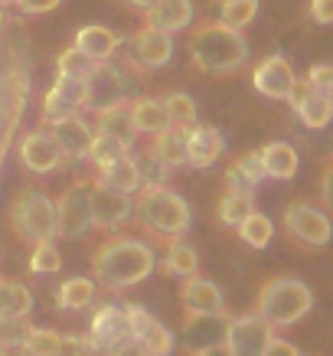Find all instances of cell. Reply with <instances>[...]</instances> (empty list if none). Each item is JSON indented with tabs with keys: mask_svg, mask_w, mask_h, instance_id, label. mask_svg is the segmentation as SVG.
Here are the masks:
<instances>
[{
	"mask_svg": "<svg viewBox=\"0 0 333 356\" xmlns=\"http://www.w3.org/2000/svg\"><path fill=\"white\" fill-rule=\"evenodd\" d=\"M157 265L154 259V248L140 238H128V236H115L101 242L92 255V271L95 281L101 288L121 291V288H134L147 278Z\"/></svg>",
	"mask_w": 333,
	"mask_h": 356,
	"instance_id": "6da1fadb",
	"label": "cell"
},
{
	"mask_svg": "<svg viewBox=\"0 0 333 356\" xmlns=\"http://www.w3.org/2000/svg\"><path fill=\"white\" fill-rule=\"evenodd\" d=\"M190 59L209 76H229L248 63V43L242 30L226 23H200L190 36Z\"/></svg>",
	"mask_w": 333,
	"mask_h": 356,
	"instance_id": "7a4b0ae2",
	"label": "cell"
},
{
	"mask_svg": "<svg viewBox=\"0 0 333 356\" xmlns=\"http://www.w3.org/2000/svg\"><path fill=\"white\" fill-rule=\"evenodd\" d=\"M134 213H138L140 226L147 229V232L163 236V238H180L190 229V222H193L190 203L180 193H173L167 184L140 186L138 200H134Z\"/></svg>",
	"mask_w": 333,
	"mask_h": 356,
	"instance_id": "3957f363",
	"label": "cell"
},
{
	"mask_svg": "<svg viewBox=\"0 0 333 356\" xmlns=\"http://www.w3.org/2000/svg\"><path fill=\"white\" fill-rule=\"evenodd\" d=\"M314 307V291L298 278H271L258 294V314L271 327L298 324Z\"/></svg>",
	"mask_w": 333,
	"mask_h": 356,
	"instance_id": "277c9868",
	"label": "cell"
},
{
	"mask_svg": "<svg viewBox=\"0 0 333 356\" xmlns=\"http://www.w3.org/2000/svg\"><path fill=\"white\" fill-rule=\"evenodd\" d=\"M138 88H134V79L128 76V69L118 63H92V69L86 72V111H105L115 108L121 102H131Z\"/></svg>",
	"mask_w": 333,
	"mask_h": 356,
	"instance_id": "5b68a950",
	"label": "cell"
},
{
	"mask_svg": "<svg viewBox=\"0 0 333 356\" xmlns=\"http://www.w3.org/2000/svg\"><path fill=\"white\" fill-rule=\"evenodd\" d=\"M13 232L30 242H49L56 238V200L43 190H23L10 206Z\"/></svg>",
	"mask_w": 333,
	"mask_h": 356,
	"instance_id": "8992f818",
	"label": "cell"
},
{
	"mask_svg": "<svg viewBox=\"0 0 333 356\" xmlns=\"http://www.w3.org/2000/svg\"><path fill=\"white\" fill-rule=\"evenodd\" d=\"M92 184L79 180L63 193L56 203V236L59 238H82L92 229V203H88Z\"/></svg>",
	"mask_w": 333,
	"mask_h": 356,
	"instance_id": "52a82bcc",
	"label": "cell"
},
{
	"mask_svg": "<svg viewBox=\"0 0 333 356\" xmlns=\"http://www.w3.org/2000/svg\"><path fill=\"white\" fill-rule=\"evenodd\" d=\"M284 229L291 238H298L307 248H323L333 238V226L327 213H320L311 203H291L284 209Z\"/></svg>",
	"mask_w": 333,
	"mask_h": 356,
	"instance_id": "ba28073f",
	"label": "cell"
},
{
	"mask_svg": "<svg viewBox=\"0 0 333 356\" xmlns=\"http://www.w3.org/2000/svg\"><path fill=\"white\" fill-rule=\"evenodd\" d=\"M284 102H291V108H294V115L301 118L304 128L320 131V128H327V124L333 121V98H330V92L314 88L307 79H294V86H291V92H288Z\"/></svg>",
	"mask_w": 333,
	"mask_h": 356,
	"instance_id": "9c48e42d",
	"label": "cell"
},
{
	"mask_svg": "<svg viewBox=\"0 0 333 356\" xmlns=\"http://www.w3.org/2000/svg\"><path fill=\"white\" fill-rule=\"evenodd\" d=\"M271 337H275V327L261 314H248V317H229L222 343L229 346L232 356H261Z\"/></svg>",
	"mask_w": 333,
	"mask_h": 356,
	"instance_id": "30bf717a",
	"label": "cell"
},
{
	"mask_svg": "<svg viewBox=\"0 0 333 356\" xmlns=\"http://www.w3.org/2000/svg\"><path fill=\"white\" fill-rule=\"evenodd\" d=\"M128 311V321H131V337L138 340L147 356H170L173 346H177V337L167 330V327L154 317L147 307H140V304H128L124 307Z\"/></svg>",
	"mask_w": 333,
	"mask_h": 356,
	"instance_id": "8fae6325",
	"label": "cell"
},
{
	"mask_svg": "<svg viewBox=\"0 0 333 356\" xmlns=\"http://www.w3.org/2000/svg\"><path fill=\"white\" fill-rule=\"evenodd\" d=\"M88 203H92V226L108 229L115 232L134 216V200L128 193H118V190H108V186L95 184L92 193H88Z\"/></svg>",
	"mask_w": 333,
	"mask_h": 356,
	"instance_id": "7c38bea8",
	"label": "cell"
},
{
	"mask_svg": "<svg viewBox=\"0 0 333 356\" xmlns=\"http://www.w3.org/2000/svg\"><path fill=\"white\" fill-rule=\"evenodd\" d=\"M20 161L33 173H53L65 163V151L49 131H30L20 138Z\"/></svg>",
	"mask_w": 333,
	"mask_h": 356,
	"instance_id": "4fadbf2b",
	"label": "cell"
},
{
	"mask_svg": "<svg viewBox=\"0 0 333 356\" xmlns=\"http://www.w3.org/2000/svg\"><path fill=\"white\" fill-rule=\"evenodd\" d=\"M86 111V79L76 76H56V82L49 86L43 98V118L56 121V118H69Z\"/></svg>",
	"mask_w": 333,
	"mask_h": 356,
	"instance_id": "5bb4252c",
	"label": "cell"
},
{
	"mask_svg": "<svg viewBox=\"0 0 333 356\" xmlns=\"http://www.w3.org/2000/svg\"><path fill=\"white\" fill-rule=\"evenodd\" d=\"M131 53H134V63L144 65V69H163V65L173 59L170 33L144 23V26L131 36Z\"/></svg>",
	"mask_w": 333,
	"mask_h": 356,
	"instance_id": "9a60e30c",
	"label": "cell"
},
{
	"mask_svg": "<svg viewBox=\"0 0 333 356\" xmlns=\"http://www.w3.org/2000/svg\"><path fill=\"white\" fill-rule=\"evenodd\" d=\"M131 337V321H128V311L121 304H105L101 311H95L92 317V334L88 340L101 350H115L118 343H124Z\"/></svg>",
	"mask_w": 333,
	"mask_h": 356,
	"instance_id": "2e32d148",
	"label": "cell"
},
{
	"mask_svg": "<svg viewBox=\"0 0 333 356\" xmlns=\"http://www.w3.org/2000/svg\"><path fill=\"white\" fill-rule=\"evenodd\" d=\"M294 79L298 76H294V69H291V63L284 56H268V59H261V63L255 65V72H252L255 88L265 98H275V102H284V98H288Z\"/></svg>",
	"mask_w": 333,
	"mask_h": 356,
	"instance_id": "e0dca14e",
	"label": "cell"
},
{
	"mask_svg": "<svg viewBox=\"0 0 333 356\" xmlns=\"http://www.w3.org/2000/svg\"><path fill=\"white\" fill-rule=\"evenodd\" d=\"M46 124H49L46 131L59 140V147L65 151V161H86L92 138H95V131L88 128L86 121L79 115H69V118H56V121H46Z\"/></svg>",
	"mask_w": 333,
	"mask_h": 356,
	"instance_id": "ac0fdd59",
	"label": "cell"
},
{
	"mask_svg": "<svg viewBox=\"0 0 333 356\" xmlns=\"http://www.w3.org/2000/svg\"><path fill=\"white\" fill-rule=\"evenodd\" d=\"M226 147L222 140V131L213 128V124H200L196 121L193 128H186V163L203 170V167H213L219 161V154Z\"/></svg>",
	"mask_w": 333,
	"mask_h": 356,
	"instance_id": "d6986e66",
	"label": "cell"
},
{
	"mask_svg": "<svg viewBox=\"0 0 333 356\" xmlns=\"http://www.w3.org/2000/svg\"><path fill=\"white\" fill-rule=\"evenodd\" d=\"M226 327H229V314H186V324H183V343L190 350H203V346L222 343L226 340Z\"/></svg>",
	"mask_w": 333,
	"mask_h": 356,
	"instance_id": "ffe728a7",
	"label": "cell"
},
{
	"mask_svg": "<svg viewBox=\"0 0 333 356\" xmlns=\"http://www.w3.org/2000/svg\"><path fill=\"white\" fill-rule=\"evenodd\" d=\"M180 304H183V311L186 314H219V311H226V301H222L219 284L209 281V278H200V275L183 278Z\"/></svg>",
	"mask_w": 333,
	"mask_h": 356,
	"instance_id": "44dd1931",
	"label": "cell"
},
{
	"mask_svg": "<svg viewBox=\"0 0 333 356\" xmlns=\"http://www.w3.org/2000/svg\"><path fill=\"white\" fill-rule=\"evenodd\" d=\"M72 46L86 56L88 63H105V59H111V56L118 53L121 36L115 30L101 26V23H88V26H82L76 33V43Z\"/></svg>",
	"mask_w": 333,
	"mask_h": 356,
	"instance_id": "7402d4cb",
	"label": "cell"
},
{
	"mask_svg": "<svg viewBox=\"0 0 333 356\" xmlns=\"http://www.w3.org/2000/svg\"><path fill=\"white\" fill-rule=\"evenodd\" d=\"M144 23L173 36L193 23V0H154L151 10H144Z\"/></svg>",
	"mask_w": 333,
	"mask_h": 356,
	"instance_id": "603a6c76",
	"label": "cell"
},
{
	"mask_svg": "<svg viewBox=\"0 0 333 356\" xmlns=\"http://www.w3.org/2000/svg\"><path fill=\"white\" fill-rule=\"evenodd\" d=\"M98 184L108 186V190H118V193H138L140 190V167L138 157H131V151L121 157V161L108 163L98 170Z\"/></svg>",
	"mask_w": 333,
	"mask_h": 356,
	"instance_id": "cb8c5ba5",
	"label": "cell"
},
{
	"mask_svg": "<svg viewBox=\"0 0 333 356\" xmlns=\"http://www.w3.org/2000/svg\"><path fill=\"white\" fill-rule=\"evenodd\" d=\"M258 154H261L265 173H268L271 180H291L298 173V167H301V157H298V151L291 147L288 140H271Z\"/></svg>",
	"mask_w": 333,
	"mask_h": 356,
	"instance_id": "d4e9b609",
	"label": "cell"
},
{
	"mask_svg": "<svg viewBox=\"0 0 333 356\" xmlns=\"http://www.w3.org/2000/svg\"><path fill=\"white\" fill-rule=\"evenodd\" d=\"M154 161H161L167 170L170 167H183L186 163V131L170 124V128H163L161 134H154V144L151 151H147Z\"/></svg>",
	"mask_w": 333,
	"mask_h": 356,
	"instance_id": "484cf974",
	"label": "cell"
},
{
	"mask_svg": "<svg viewBox=\"0 0 333 356\" xmlns=\"http://www.w3.org/2000/svg\"><path fill=\"white\" fill-rule=\"evenodd\" d=\"M131 121L138 134H161L163 128H170V118L163 111L161 98H138L131 102Z\"/></svg>",
	"mask_w": 333,
	"mask_h": 356,
	"instance_id": "4316f807",
	"label": "cell"
},
{
	"mask_svg": "<svg viewBox=\"0 0 333 356\" xmlns=\"http://www.w3.org/2000/svg\"><path fill=\"white\" fill-rule=\"evenodd\" d=\"M226 180H229V190H248V193H252L261 180H268L265 163H261V154L252 151V154H245V157H238V161L229 167Z\"/></svg>",
	"mask_w": 333,
	"mask_h": 356,
	"instance_id": "83f0119b",
	"label": "cell"
},
{
	"mask_svg": "<svg viewBox=\"0 0 333 356\" xmlns=\"http://www.w3.org/2000/svg\"><path fill=\"white\" fill-rule=\"evenodd\" d=\"M98 131H105V134H111V138L124 140V144H134V138H138V131H134V121H131V105L128 102H121V105H115V108H105L98 111Z\"/></svg>",
	"mask_w": 333,
	"mask_h": 356,
	"instance_id": "f1b7e54d",
	"label": "cell"
},
{
	"mask_svg": "<svg viewBox=\"0 0 333 356\" xmlns=\"http://www.w3.org/2000/svg\"><path fill=\"white\" fill-rule=\"evenodd\" d=\"M161 268L167 271V275H173V278H190V275L200 271V255H196L193 245H183L180 238H170Z\"/></svg>",
	"mask_w": 333,
	"mask_h": 356,
	"instance_id": "f546056e",
	"label": "cell"
},
{
	"mask_svg": "<svg viewBox=\"0 0 333 356\" xmlns=\"http://www.w3.org/2000/svg\"><path fill=\"white\" fill-rule=\"evenodd\" d=\"M33 294L23 281H0V317H30Z\"/></svg>",
	"mask_w": 333,
	"mask_h": 356,
	"instance_id": "4dcf8cb0",
	"label": "cell"
},
{
	"mask_svg": "<svg viewBox=\"0 0 333 356\" xmlns=\"http://www.w3.org/2000/svg\"><path fill=\"white\" fill-rule=\"evenodd\" d=\"M59 340L63 334H56L49 327H30V334L13 346L17 356H56L59 353Z\"/></svg>",
	"mask_w": 333,
	"mask_h": 356,
	"instance_id": "1f68e13d",
	"label": "cell"
},
{
	"mask_svg": "<svg viewBox=\"0 0 333 356\" xmlns=\"http://www.w3.org/2000/svg\"><path fill=\"white\" fill-rule=\"evenodd\" d=\"M95 301V281L92 278H69L59 288V307L63 311H82Z\"/></svg>",
	"mask_w": 333,
	"mask_h": 356,
	"instance_id": "d6a6232c",
	"label": "cell"
},
{
	"mask_svg": "<svg viewBox=\"0 0 333 356\" xmlns=\"http://www.w3.org/2000/svg\"><path fill=\"white\" fill-rule=\"evenodd\" d=\"M236 229H238V236H242V242L252 245V248H265L271 238H275V222H271L265 213H258V209L255 213H248Z\"/></svg>",
	"mask_w": 333,
	"mask_h": 356,
	"instance_id": "836d02e7",
	"label": "cell"
},
{
	"mask_svg": "<svg viewBox=\"0 0 333 356\" xmlns=\"http://www.w3.org/2000/svg\"><path fill=\"white\" fill-rule=\"evenodd\" d=\"M128 151H131V147L124 144V140L111 138V134H105V131H95V138H92V147H88V161H92L98 170H101V167H108V163L121 161V157H124Z\"/></svg>",
	"mask_w": 333,
	"mask_h": 356,
	"instance_id": "e575fe53",
	"label": "cell"
},
{
	"mask_svg": "<svg viewBox=\"0 0 333 356\" xmlns=\"http://www.w3.org/2000/svg\"><path fill=\"white\" fill-rule=\"evenodd\" d=\"M248 213H255V200L248 190H229L222 196V203H219V219H222V226H232L236 229Z\"/></svg>",
	"mask_w": 333,
	"mask_h": 356,
	"instance_id": "d590c367",
	"label": "cell"
},
{
	"mask_svg": "<svg viewBox=\"0 0 333 356\" xmlns=\"http://www.w3.org/2000/svg\"><path fill=\"white\" fill-rule=\"evenodd\" d=\"M163 111H167V118H170V124H177V128H193L196 124V102L193 95H186V92H170L167 98H161Z\"/></svg>",
	"mask_w": 333,
	"mask_h": 356,
	"instance_id": "8d00e7d4",
	"label": "cell"
},
{
	"mask_svg": "<svg viewBox=\"0 0 333 356\" xmlns=\"http://www.w3.org/2000/svg\"><path fill=\"white\" fill-rule=\"evenodd\" d=\"M258 17V0H219V23L232 30H245Z\"/></svg>",
	"mask_w": 333,
	"mask_h": 356,
	"instance_id": "74e56055",
	"label": "cell"
},
{
	"mask_svg": "<svg viewBox=\"0 0 333 356\" xmlns=\"http://www.w3.org/2000/svg\"><path fill=\"white\" fill-rule=\"evenodd\" d=\"M59 268H63V255L53 245V238L49 242H36V248H33V255H30L33 275H56Z\"/></svg>",
	"mask_w": 333,
	"mask_h": 356,
	"instance_id": "f35d334b",
	"label": "cell"
},
{
	"mask_svg": "<svg viewBox=\"0 0 333 356\" xmlns=\"http://www.w3.org/2000/svg\"><path fill=\"white\" fill-rule=\"evenodd\" d=\"M92 69V63H88L86 56L79 53L76 46H69L59 59H56V72L59 76H76V79H86V72Z\"/></svg>",
	"mask_w": 333,
	"mask_h": 356,
	"instance_id": "ab89813d",
	"label": "cell"
},
{
	"mask_svg": "<svg viewBox=\"0 0 333 356\" xmlns=\"http://www.w3.org/2000/svg\"><path fill=\"white\" fill-rule=\"evenodd\" d=\"M26 334H30V321L26 317H0V343L7 350H13Z\"/></svg>",
	"mask_w": 333,
	"mask_h": 356,
	"instance_id": "60d3db41",
	"label": "cell"
},
{
	"mask_svg": "<svg viewBox=\"0 0 333 356\" xmlns=\"http://www.w3.org/2000/svg\"><path fill=\"white\" fill-rule=\"evenodd\" d=\"M138 167H140V186H161V184H167V167H163L161 161H154L151 154L144 157V161H138Z\"/></svg>",
	"mask_w": 333,
	"mask_h": 356,
	"instance_id": "b9f144b4",
	"label": "cell"
},
{
	"mask_svg": "<svg viewBox=\"0 0 333 356\" xmlns=\"http://www.w3.org/2000/svg\"><path fill=\"white\" fill-rule=\"evenodd\" d=\"M95 343L88 340V337H79V334H65L59 340V353L56 356H92Z\"/></svg>",
	"mask_w": 333,
	"mask_h": 356,
	"instance_id": "7bdbcfd3",
	"label": "cell"
},
{
	"mask_svg": "<svg viewBox=\"0 0 333 356\" xmlns=\"http://www.w3.org/2000/svg\"><path fill=\"white\" fill-rule=\"evenodd\" d=\"M17 7H20V13H30V17H36V13H49L56 10L63 0H13Z\"/></svg>",
	"mask_w": 333,
	"mask_h": 356,
	"instance_id": "ee69618b",
	"label": "cell"
},
{
	"mask_svg": "<svg viewBox=\"0 0 333 356\" xmlns=\"http://www.w3.org/2000/svg\"><path fill=\"white\" fill-rule=\"evenodd\" d=\"M311 20L320 26L333 23V0H311Z\"/></svg>",
	"mask_w": 333,
	"mask_h": 356,
	"instance_id": "f6af8a7d",
	"label": "cell"
},
{
	"mask_svg": "<svg viewBox=\"0 0 333 356\" xmlns=\"http://www.w3.org/2000/svg\"><path fill=\"white\" fill-rule=\"evenodd\" d=\"M307 82H311L314 88H330V82H333V65H314L311 72H307Z\"/></svg>",
	"mask_w": 333,
	"mask_h": 356,
	"instance_id": "bcb514c9",
	"label": "cell"
},
{
	"mask_svg": "<svg viewBox=\"0 0 333 356\" xmlns=\"http://www.w3.org/2000/svg\"><path fill=\"white\" fill-rule=\"evenodd\" d=\"M261 356H301L298 353V346L288 343V340H281V337H271L268 346H265V353Z\"/></svg>",
	"mask_w": 333,
	"mask_h": 356,
	"instance_id": "7dc6e473",
	"label": "cell"
},
{
	"mask_svg": "<svg viewBox=\"0 0 333 356\" xmlns=\"http://www.w3.org/2000/svg\"><path fill=\"white\" fill-rule=\"evenodd\" d=\"M111 356H147V350H144L134 337H128L124 343H118L115 350H111Z\"/></svg>",
	"mask_w": 333,
	"mask_h": 356,
	"instance_id": "c3c4849f",
	"label": "cell"
},
{
	"mask_svg": "<svg viewBox=\"0 0 333 356\" xmlns=\"http://www.w3.org/2000/svg\"><path fill=\"white\" fill-rule=\"evenodd\" d=\"M320 193H323V203L333 209V167L327 173H323V180H320Z\"/></svg>",
	"mask_w": 333,
	"mask_h": 356,
	"instance_id": "681fc988",
	"label": "cell"
},
{
	"mask_svg": "<svg viewBox=\"0 0 333 356\" xmlns=\"http://www.w3.org/2000/svg\"><path fill=\"white\" fill-rule=\"evenodd\" d=\"M193 356H232V353H229L226 343H213V346H203V350H193Z\"/></svg>",
	"mask_w": 333,
	"mask_h": 356,
	"instance_id": "f907efd6",
	"label": "cell"
},
{
	"mask_svg": "<svg viewBox=\"0 0 333 356\" xmlns=\"http://www.w3.org/2000/svg\"><path fill=\"white\" fill-rule=\"evenodd\" d=\"M128 3H131V7H138V10L144 13V10H151V3H154V0H128Z\"/></svg>",
	"mask_w": 333,
	"mask_h": 356,
	"instance_id": "816d5d0a",
	"label": "cell"
},
{
	"mask_svg": "<svg viewBox=\"0 0 333 356\" xmlns=\"http://www.w3.org/2000/svg\"><path fill=\"white\" fill-rule=\"evenodd\" d=\"M3 26H7V3L0 0V33H3Z\"/></svg>",
	"mask_w": 333,
	"mask_h": 356,
	"instance_id": "f5cc1de1",
	"label": "cell"
},
{
	"mask_svg": "<svg viewBox=\"0 0 333 356\" xmlns=\"http://www.w3.org/2000/svg\"><path fill=\"white\" fill-rule=\"evenodd\" d=\"M7 353H10V350H7V346H3V343H0V356H7Z\"/></svg>",
	"mask_w": 333,
	"mask_h": 356,
	"instance_id": "db71d44e",
	"label": "cell"
},
{
	"mask_svg": "<svg viewBox=\"0 0 333 356\" xmlns=\"http://www.w3.org/2000/svg\"><path fill=\"white\" fill-rule=\"evenodd\" d=\"M327 92H330V98H333V82H330V88H327Z\"/></svg>",
	"mask_w": 333,
	"mask_h": 356,
	"instance_id": "11a10c76",
	"label": "cell"
},
{
	"mask_svg": "<svg viewBox=\"0 0 333 356\" xmlns=\"http://www.w3.org/2000/svg\"><path fill=\"white\" fill-rule=\"evenodd\" d=\"M3 3H7V7H10V3H13V0H3Z\"/></svg>",
	"mask_w": 333,
	"mask_h": 356,
	"instance_id": "9f6ffc18",
	"label": "cell"
},
{
	"mask_svg": "<svg viewBox=\"0 0 333 356\" xmlns=\"http://www.w3.org/2000/svg\"><path fill=\"white\" fill-rule=\"evenodd\" d=\"M0 281H3V278H0Z\"/></svg>",
	"mask_w": 333,
	"mask_h": 356,
	"instance_id": "6f0895ef",
	"label": "cell"
}]
</instances>
